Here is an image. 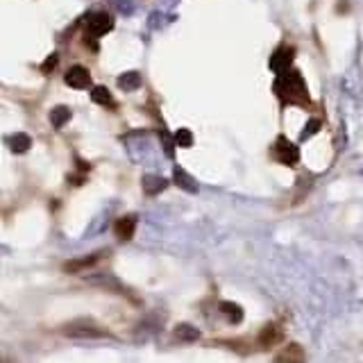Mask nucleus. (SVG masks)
Wrapping results in <instances>:
<instances>
[{
	"mask_svg": "<svg viewBox=\"0 0 363 363\" xmlns=\"http://www.w3.org/2000/svg\"><path fill=\"white\" fill-rule=\"evenodd\" d=\"M275 91L284 102H289V105H300V107L309 105V91H306L304 77L298 71H293V68L277 73Z\"/></svg>",
	"mask_w": 363,
	"mask_h": 363,
	"instance_id": "1",
	"label": "nucleus"
},
{
	"mask_svg": "<svg viewBox=\"0 0 363 363\" xmlns=\"http://www.w3.org/2000/svg\"><path fill=\"white\" fill-rule=\"evenodd\" d=\"M64 334L73 338H109L111 334L94 320H73L64 325Z\"/></svg>",
	"mask_w": 363,
	"mask_h": 363,
	"instance_id": "2",
	"label": "nucleus"
},
{
	"mask_svg": "<svg viewBox=\"0 0 363 363\" xmlns=\"http://www.w3.org/2000/svg\"><path fill=\"white\" fill-rule=\"evenodd\" d=\"M272 155H275V159L279 164L284 166H295L300 162V150L295 147V143H291L286 136H279V139L275 141V147H272Z\"/></svg>",
	"mask_w": 363,
	"mask_h": 363,
	"instance_id": "3",
	"label": "nucleus"
},
{
	"mask_svg": "<svg viewBox=\"0 0 363 363\" xmlns=\"http://www.w3.org/2000/svg\"><path fill=\"white\" fill-rule=\"evenodd\" d=\"M105 255H109L107 250H98V252H94V255H86V257H79V259H73V261H66L64 264V270L66 272H73V275H77V272H84L86 268H91V266H96L98 261L105 257Z\"/></svg>",
	"mask_w": 363,
	"mask_h": 363,
	"instance_id": "4",
	"label": "nucleus"
},
{
	"mask_svg": "<svg viewBox=\"0 0 363 363\" xmlns=\"http://www.w3.org/2000/svg\"><path fill=\"white\" fill-rule=\"evenodd\" d=\"M113 28V18L105 11H98L89 18V34L91 37H102V34H107L109 30Z\"/></svg>",
	"mask_w": 363,
	"mask_h": 363,
	"instance_id": "5",
	"label": "nucleus"
},
{
	"mask_svg": "<svg viewBox=\"0 0 363 363\" xmlns=\"http://www.w3.org/2000/svg\"><path fill=\"white\" fill-rule=\"evenodd\" d=\"M64 79H66V84L73 89H86L91 84V73L84 66H73V68H68Z\"/></svg>",
	"mask_w": 363,
	"mask_h": 363,
	"instance_id": "6",
	"label": "nucleus"
},
{
	"mask_svg": "<svg viewBox=\"0 0 363 363\" xmlns=\"http://www.w3.org/2000/svg\"><path fill=\"white\" fill-rule=\"evenodd\" d=\"M293 55H295V50L289 48V45H284V48H279L275 55L270 57V68H272L275 73L286 71V68L291 66V62H293Z\"/></svg>",
	"mask_w": 363,
	"mask_h": 363,
	"instance_id": "7",
	"label": "nucleus"
},
{
	"mask_svg": "<svg viewBox=\"0 0 363 363\" xmlns=\"http://www.w3.org/2000/svg\"><path fill=\"white\" fill-rule=\"evenodd\" d=\"M134 230H136V216H121L113 225V232L121 238V241H130L134 236Z\"/></svg>",
	"mask_w": 363,
	"mask_h": 363,
	"instance_id": "8",
	"label": "nucleus"
},
{
	"mask_svg": "<svg viewBox=\"0 0 363 363\" xmlns=\"http://www.w3.org/2000/svg\"><path fill=\"white\" fill-rule=\"evenodd\" d=\"M281 336H284L281 327L275 325V323H270V325H266L264 329H261V334H259V345H261V347H272L275 343H279Z\"/></svg>",
	"mask_w": 363,
	"mask_h": 363,
	"instance_id": "9",
	"label": "nucleus"
},
{
	"mask_svg": "<svg viewBox=\"0 0 363 363\" xmlns=\"http://www.w3.org/2000/svg\"><path fill=\"white\" fill-rule=\"evenodd\" d=\"M141 184H143V191L147 193V196H157V193H162L166 189L168 182L164 177H159V175H145L141 179Z\"/></svg>",
	"mask_w": 363,
	"mask_h": 363,
	"instance_id": "10",
	"label": "nucleus"
},
{
	"mask_svg": "<svg viewBox=\"0 0 363 363\" xmlns=\"http://www.w3.org/2000/svg\"><path fill=\"white\" fill-rule=\"evenodd\" d=\"M277 361L279 363H300V361H304V352L298 343H291L289 347H284L281 354H277Z\"/></svg>",
	"mask_w": 363,
	"mask_h": 363,
	"instance_id": "11",
	"label": "nucleus"
},
{
	"mask_svg": "<svg viewBox=\"0 0 363 363\" xmlns=\"http://www.w3.org/2000/svg\"><path fill=\"white\" fill-rule=\"evenodd\" d=\"M220 313L230 323H241L243 320V309L238 304H234V302H220Z\"/></svg>",
	"mask_w": 363,
	"mask_h": 363,
	"instance_id": "12",
	"label": "nucleus"
},
{
	"mask_svg": "<svg viewBox=\"0 0 363 363\" xmlns=\"http://www.w3.org/2000/svg\"><path fill=\"white\" fill-rule=\"evenodd\" d=\"M118 86L125 89V91H136L141 86V75L136 71H130V73H123L118 77Z\"/></svg>",
	"mask_w": 363,
	"mask_h": 363,
	"instance_id": "13",
	"label": "nucleus"
},
{
	"mask_svg": "<svg viewBox=\"0 0 363 363\" xmlns=\"http://www.w3.org/2000/svg\"><path fill=\"white\" fill-rule=\"evenodd\" d=\"M175 182L177 184L184 189V191H189V193H196L198 191V184H196V179H193L186 170H182V168H175Z\"/></svg>",
	"mask_w": 363,
	"mask_h": 363,
	"instance_id": "14",
	"label": "nucleus"
},
{
	"mask_svg": "<svg viewBox=\"0 0 363 363\" xmlns=\"http://www.w3.org/2000/svg\"><path fill=\"white\" fill-rule=\"evenodd\" d=\"M68 118H71V109H68V107H55L50 111V123H52V128H57V130H62Z\"/></svg>",
	"mask_w": 363,
	"mask_h": 363,
	"instance_id": "15",
	"label": "nucleus"
},
{
	"mask_svg": "<svg viewBox=\"0 0 363 363\" xmlns=\"http://www.w3.org/2000/svg\"><path fill=\"white\" fill-rule=\"evenodd\" d=\"M91 98H94V102H98V105H105V107L109 105V107H113V98H111L107 86H96L94 94H91Z\"/></svg>",
	"mask_w": 363,
	"mask_h": 363,
	"instance_id": "16",
	"label": "nucleus"
},
{
	"mask_svg": "<svg viewBox=\"0 0 363 363\" xmlns=\"http://www.w3.org/2000/svg\"><path fill=\"white\" fill-rule=\"evenodd\" d=\"M9 145H11V150H14V152H26L28 147L32 145V141H30L28 134H14L9 139Z\"/></svg>",
	"mask_w": 363,
	"mask_h": 363,
	"instance_id": "17",
	"label": "nucleus"
},
{
	"mask_svg": "<svg viewBox=\"0 0 363 363\" xmlns=\"http://www.w3.org/2000/svg\"><path fill=\"white\" fill-rule=\"evenodd\" d=\"M175 336L179 340H198L200 338V332L196 327H191V325H177L175 327Z\"/></svg>",
	"mask_w": 363,
	"mask_h": 363,
	"instance_id": "18",
	"label": "nucleus"
},
{
	"mask_svg": "<svg viewBox=\"0 0 363 363\" xmlns=\"http://www.w3.org/2000/svg\"><path fill=\"white\" fill-rule=\"evenodd\" d=\"M175 145L177 147H191L193 145V134L186 130V128H182L175 132Z\"/></svg>",
	"mask_w": 363,
	"mask_h": 363,
	"instance_id": "19",
	"label": "nucleus"
},
{
	"mask_svg": "<svg viewBox=\"0 0 363 363\" xmlns=\"http://www.w3.org/2000/svg\"><path fill=\"white\" fill-rule=\"evenodd\" d=\"M318 130H320V121H318V118L309 121V123H306L304 132H302V139H309V136H313V134H315Z\"/></svg>",
	"mask_w": 363,
	"mask_h": 363,
	"instance_id": "20",
	"label": "nucleus"
},
{
	"mask_svg": "<svg viewBox=\"0 0 363 363\" xmlns=\"http://www.w3.org/2000/svg\"><path fill=\"white\" fill-rule=\"evenodd\" d=\"M57 62H60V57H57V55L52 52V55L48 57V60H45V62H43V66H41V73H43V75H48L50 71H55V66H57Z\"/></svg>",
	"mask_w": 363,
	"mask_h": 363,
	"instance_id": "21",
	"label": "nucleus"
}]
</instances>
